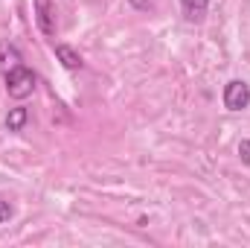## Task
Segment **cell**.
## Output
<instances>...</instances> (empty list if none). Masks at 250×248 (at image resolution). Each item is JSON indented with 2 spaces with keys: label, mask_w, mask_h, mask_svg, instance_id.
I'll return each mask as SVG.
<instances>
[{
  "label": "cell",
  "mask_w": 250,
  "mask_h": 248,
  "mask_svg": "<svg viewBox=\"0 0 250 248\" xmlns=\"http://www.w3.org/2000/svg\"><path fill=\"white\" fill-rule=\"evenodd\" d=\"M35 82H38L35 70H29L26 64H18V67H12L6 73V94L12 99H26L35 91Z\"/></svg>",
  "instance_id": "obj_1"
},
{
  "label": "cell",
  "mask_w": 250,
  "mask_h": 248,
  "mask_svg": "<svg viewBox=\"0 0 250 248\" xmlns=\"http://www.w3.org/2000/svg\"><path fill=\"white\" fill-rule=\"evenodd\" d=\"M221 99H224V108H227V111H245V108L250 105V85L242 82V79L227 82Z\"/></svg>",
  "instance_id": "obj_2"
},
{
  "label": "cell",
  "mask_w": 250,
  "mask_h": 248,
  "mask_svg": "<svg viewBox=\"0 0 250 248\" xmlns=\"http://www.w3.org/2000/svg\"><path fill=\"white\" fill-rule=\"evenodd\" d=\"M35 24L44 35H56V3L53 0H35Z\"/></svg>",
  "instance_id": "obj_3"
},
{
  "label": "cell",
  "mask_w": 250,
  "mask_h": 248,
  "mask_svg": "<svg viewBox=\"0 0 250 248\" xmlns=\"http://www.w3.org/2000/svg\"><path fill=\"white\" fill-rule=\"evenodd\" d=\"M56 59H59L67 70H79V67L84 64L82 62V56H79L73 47H67V44H56Z\"/></svg>",
  "instance_id": "obj_4"
},
{
  "label": "cell",
  "mask_w": 250,
  "mask_h": 248,
  "mask_svg": "<svg viewBox=\"0 0 250 248\" xmlns=\"http://www.w3.org/2000/svg\"><path fill=\"white\" fill-rule=\"evenodd\" d=\"M181 9L189 21H201L209 9V0H181Z\"/></svg>",
  "instance_id": "obj_5"
},
{
  "label": "cell",
  "mask_w": 250,
  "mask_h": 248,
  "mask_svg": "<svg viewBox=\"0 0 250 248\" xmlns=\"http://www.w3.org/2000/svg\"><path fill=\"white\" fill-rule=\"evenodd\" d=\"M18 64H21V53H18L12 44H6V41H3V44H0V70H3V73H9V70H12V67H18Z\"/></svg>",
  "instance_id": "obj_6"
},
{
  "label": "cell",
  "mask_w": 250,
  "mask_h": 248,
  "mask_svg": "<svg viewBox=\"0 0 250 248\" xmlns=\"http://www.w3.org/2000/svg\"><path fill=\"white\" fill-rule=\"evenodd\" d=\"M26 120H29V111H26V108H12V111L6 114V128H9V131H21V128L26 125Z\"/></svg>",
  "instance_id": "obj_7"
},
{
  "label": "cell",
  "mask_w": 250,
  "mask_h": 248,
  "mask_svg": "<svg viewBox=\"0 0 250 248\" xmlns=\"http://www.w3.org/2000/svg\"><path fill=\"white\" fill-rule=\"evenodd\" d=\"M239 158H242V164L250 167V140H242L239 143Z\"/></svg>",
  "instance_id": "obj_8"
},
{
  "label": "cell",
  "mask_w": 250,
  "mask_h": 248,
  "mask_svg": "<svg viewBox=\"0 0 250 248\" xmlns=\"http://www.w3.org/2000/svg\"><path fill=\"white\" fill-rule=\"evenodd\" d=\"M12 219V207H9V201H0V222H9Z\"/></svg>",
  "instance_id": "obj_9"
},
{
  "label": "cell",
  "mask_w": 250,
  "mask_h": 248,
  "mask_svg": "<svg viewBox=\"0 0 250 248\" xmlns=\"http://www.w3.org/2000/svg\"><path fill=\"white\" fill-rule=\"evenodd\" d=\"M131 6H134V9H151L148 0H131Z\"/></svg>",
  "instance_id": "obj_10"
}]
</instances>
